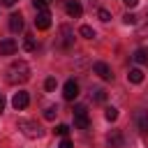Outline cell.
I'll use <instances>...</instances> for the list:
<instances>
[{
    "instance_id": "cell-1",
    "label": "cell",
    "mask_w": 148,
    "mask_h": 148,
    "mask_svg": "<svg viewBox=\"0 0 148 148\" xmlns=\"http://www.w3.org/2000/svg\"><path fill=\"white\" fill-rule=\"evenodd\" d=\"M28 79H30V67L25 60H14L7 67V83L18 86V83H25Z\"/></svg>"
},
{
    "instance_id": "cell-2",
    "label": "cell",
    "mask_w": 148,
    "mask_h": 148,
    "mask_svg": "<svg viewBox=\"0 0 148 148\" xmlns=\"http://www.w3.org/2000/svg\"><path fill=\"white\" fill-rule=\"evenodd\" d=\"M18 130H21L23 136H28V139H39V136L44 134L42 125H39L37 120H28V118H21V120H18Z\"/></svg>"
},
{
    "instance_id": "cell-3",
    "label": "cell",
    "mask_w": 148,
    "mask_h": 148,
    "mask_svg": "<svg viewBox=\"0 0 148 148\" xmlns=\"http://www.w3.org/2000/svg\"><path fill=\"white\" fill-rule=\"evenodd\" d=\"M74 127H79V130H88V127H90L88 109H86L83 104H76V106H74Z\"/></svg>"
},
{
    "instance_id": "cell-4",
    "label": "cell",
    "mask_w": 148,
    "mask_h": 148,
    "mask_svg": "<svg viewBox=\"0 0 148 148\" xmlns=\"http://www.w3.org/2000/svg\"><path fill=\"white\" fill-rule=\"evenodd\" d=\"M35 28L37 30H49L51 28V14L49 9H39L37 16H35Z\"/></svg>"
},
{
    "instance_id": "cell-5",
    "label": "cell",
    "mask_w": 148,
    "mask_h": 148,
    "mask_svg": "<svg viewBox=\"0 0 148 148\" xmlns=\"http://www.w3.org/2000/svg\"><path fill=\"white\" fill-rule=\"evenodd\" d=\"M72 44H74V30L69 25H60V46L69 49Z\"/></svg>"
},
{
    "instance_id": "cell-6",
    "label": "cell",
    "mask_w": 148,
    "mask_h": 148,
    "mask_svg": "<svg viewBox=\"0 0 148 148\" xmlns=\"http://www.w3.org/2000/svg\"><path fill=\"white\" fill-rule=\"evenodd\" d=\"M62 97H65L67 102H72V99L79 97V83H76L74 79H69V81L65 83V88H62Z\"/></svg>"
},
{
    "instance_id": "cell-7",
    "label": "cell",
    "mask_w": 148,
    "mask_h": 148,
    "mask_svg": "<svg viewBox=\"0 0 148 148\" xmlns=\"http://www.w3.org/2000/svg\"><path fill=\"white\" fill-rule=\"evenodd\" d=\"M92 72H95L99 79H104V81H111V79H113V74H111V67H109L106 62H102V60L92 65Z\"/></svg>"
},
{
    "instance_id": "cell-8",
    "label": "cell",
    "mask_w": 148,
    "mask_h": 148,
    "mask_svg": "<svg viewBox=\"0 0 148 148\" xmlns=\"http://www.w3.org/2000/svg\"><path fill=\"white\" fill-rule=\"evenodd\" d=\"M30 104V97H28V92L25 90H18L14 97H12V106L16 109V111H21V109H25Z\"/></svg>"
},
{
    "instance_id": "cell-9",
    "label": "cell",
    "mask_w": 148,
    "mask_h": 148,
    "mask_svg": "<svg viewBox=\"0 0 148 148\" xmlns=\"http://www.w3.org/2000/svg\"><path fill=\"white\" fill-rule=\"evenodd\" d=\"M16 49H18V44H16V39H12V37H7V39L0 42V56H14Z\"/></svg>"
},
{
    "instance_id": "cell-10",
    "label": "cell",
    "mask_w": 148,
    "mask_h": 148,
    "mask_svg": "<svg viewBox=\"0 0 148 148\" xmlns=\"http://www.w3.org/2000/svg\"><path fill=\"white\" fill-rule=\"evenodd\" d=\"M134 123H136V127H139L143 134H148V111H146V109H139V111L134 113Z\"/></svg>"
},
{
    "instance_id": "cell-11",
    "label": "cell",
    "mask_w": 148,
    "mask_h": 148,
    "mask_svg": "<svg viewBox=\"0 0 148 148\" xmlns=\"http://www.w3.org/2000/svg\"><path fill=\"white\" fill-rule=\"evenodd\" d=\"M106 143H109V148H123V146H125V139H123V134H120L118 130H113V132L106 136Z\"/></svg>"
},
{
    "instance_id": "cell-12",
    "label": "cell",
    "mask_w": 148,
    "mask_h": 148,
    "mask_svg": "<svg viewBox=\"0 0 148 148\" xmlns=\"http://www.w3.org/2000/svg\"><path fill=\"white\" fill-rule=\"evenodd\" d=\"M9 30L12 32H21L23 30V16L21 14H12L9 16Z\"/></svg>"
},
{
    "instance_id": "cell-13",
    "label": "cell",
    "mask_w": 148,
    "mask_h": 148,
    "mask_svg": "<svg viewBox=\"0 0 148 148\" xmlns=\"http://www.w3.org/2000/svg\"><path fill=\"white\" fill-rule=\"evenodd\" d=\"M67 14H69L72 18H79V16L83 14V7H81L76 0H69V2H67Z\"/></svg>"
},
{
    "instance_id": "cell-14",
    "label": "cell",
    "mask_w": 148,
    "mask_h": 148,
    "mask_svg": "<svg viewBox=\"0 0 148 148\" xmlns=\"http://www.w3.org/2000/svg\"><path fill=\"white\" fill-rule=\"evenodd\" d=\"M127 81H130V83H141V81H143V72H141L139 67L130 69V74H127Z\"/></svg>"
},
{
    "instance_id": "cell-15",
    "label": "cell",
    "mask_w": 148,
    "mask_h": 148,
    "mask_svg": "<svg viewBox=\"0 0 148 148\" xmlns=\"http://www.w3.org/2000/svg\"><path fill=\"white\" fill-rule=\"evenodd\" d=\"M132 60H134V62H139V65L148 62V51H143V49H136V51L132 53Z\"/></svg>"
},
{
    "instance_id": "cell-16",
    "label": "cell",
    "mask_w": 148,
    "mask_h": 148,
    "mask_svg": "<svg viewBox=\"0 0 148 148\" xmlns=\"http://www.w3.org/2000/svg\"><path fill=\"white\" fill-rule=\"evenodd\" d=\"M79 35L86 37V39H92V37H95V30H92L90 25H81V28H79Z\"/></svg>"
},
{
    "instance_id": "cell-17",
    "label": "cell",
    "mask_w": 148,
    "mask_h": 148,
    "mask_svg": "<svg viewBox=\"0 0 148 148\" xmlns=\"http://www.w3.org/2000/svg\"><path fill=\"white\" fill-rule=\"evenodd\" d=\"M23 49H25V51H35V49H37V44H35V37H32V35H25V39H23Z\"/></svg>"
},
{
    "instance_id": "cell-18",
    "label": "cell",
    "mask_w": 148,
    "mask_h": 148,
    "mask_svg": "<svg viewBox=\"0 0 148 148\" xmlns=\"http://www.w3.org/2000/svg\"><path fill=\"white\" fill-rule=\"evenodd\" d=\"M104 118H106L109 123H113V120L118 118V109H116V106H106V111H104Z\"/></svg>"
},
{
    "instance_id": "cell-19",
    "label": "cell",
    "mask_w": 148,
    "mask_h": 148,
    "mask_svg": "<svg viewBox=\"0 0 148 148\" xmlns=\"http://www.w3.org/2000/svg\"><path fill=\"white\" fill-rule=\"evenodd\" d=\"M92 99L102 104V102L106 99V90H102V88H95V90H92Z\"/></svg>"
},
{
    "instance_id": "cell-20",
    "label": "cell",
    "mask_w": 148,
    "mask_h": 148,
    "mask_svg": "<svg viewBox=\"0 0 148 148\" xmlns=\"http://www.w3.org/2000/svg\"><path fill=\"white\" fill-rule=\"evenodd\" d=\"M56 113H58V106H53V104H51V106H46L44 118H46V120H53V118H56Z\"/></svg>"
},
{
    "instance_id": "cell-21",
    "label": "cell",
    "mask_w": 148,
    "mask_h": 148,
    "mask_svg": "<svg viewBox=\"0 0 148 148\" xmlns=\"http://www.w3.org/2000/svg\"><path fill=\"white\" fill-rule=\"evenodd\" d=\"M56 86H58V81H56V76H49V79L44 81V88H46V90H56Z\"/></svg>"
},
{
    "instance_id": "cell-22",
    "label": "cell",
    "mask_w": 148,
    "mask_h": 148,
    "mask_svg": "<svg viewBox=\"0 0 148 148\" xmlns=\"http://www.w3.org/2000/svg\"><path fill=\"white\" fill-rule=\"evenodd\" d=\"M97 16H99V21H104V23L111 21V14H109L106 9H97Z\"/></svg>"
},
{
    "instance_id": "cell-23",
    "label": "cell",
    "mask_w": 148,
    "mask_h": 148,
    "mask_svg": "<svg viewBox=\"0 0 148 148\" xmlns=\"http://www.w3.org/2000/svg\"><path fill=\"white\" fill-rule=\"evenodd\" d=\"M56 134H58V136H67V134H69V127H67V125H58V127H56Z\"/></svg>"
},
{
    "instance_id": "cell-24",
    "label": "cell",
    "mask_w": 148,
    "mask_h": 148,
    "mask_svg": "<svg viewBox=\"0 0 148 148\" xmlns=\"http://www.w3.org/2000/svg\"><path fill=\"white\" fill-rule=\"evenodd\" d=\"M123 21H125V23H127V25H134V23H136V16H134V14H130V12H127V14H125V16H123Z\"/></svg>"
},
{
    "instance_id": "cell-25",
    "label": "cell",
    "mask_w": 148,
    "mask_h": 148,
    "mask_svg": "<svg viewBox=\"0 0 148 148\" xmlns=\"http://www.w3.org/2000/svg\"><path fill=\"white\" fill-rule=\"evenodd\" d=\"M46 5H49L46 0H32V7H35L37 12H39V9H46Z\"/></svg>"
},
{
    "instance_id": "cell-26",
    "label": "cell",
    "mask_w": 148,
    "mask_h": 148,
    "mask_svg": "<svg viewBox=\"0 0 148 148\" xmlns=\"http://www.w3.org/2000/svg\"><path fill=\"white\" fill-rule=\"evenodd\" d=\"M58 148H72V141L67 139V136H62V141H60V146Z\"/></svg>"
},
{
    "instance_id": "cell-27",
    "label": "cell",
    "mask_w": 148,
    "mask_h": 148,
    "mask_svg": "<svg viewBox=\"0 0 148 148\" xmlns=\"http://www.w3.org/2000/svg\"><path fill=\"white\" fill-rule=\"evenodd\" d=\"M123 2H125L127 7H136V5H139V0H123Z\"/></svg>"
},
{
    "instance_id": "cell-28",
    "label": "cell",
    "mask_w": 148,
    "mask_h": 148,
    "mask_svg": "<svg viewBox=\"0 0 148 148\" xmlns=\"http://www.w3.org/2000/svg\"><path fill=\"white\" fill-rule=\"evenodd\" d=\"M0 2H2L5 7H14V5H16V0H0Z\"/></svg>"
},
{
    "instance_id": "cell-29",
    "label": "cell",
    "mask_w": 148,
    "mask_h": 148,
    "mask_svg": "<svg viewBox=\"0 0 148 148\" xmlns=\"http://www.w3.org/2000/svg\"><path fill=\"white\" fill-rule=\"evenodd\" d=\"M2 109H5V99L0 97V113H2Z\"/></svg>"
},
{
    "instance_id": "cell-30",
    "label": "cell",
    "mask_w": 148,
    "mask_h": 148,
    "mask_svg": "<svg viewBox=\"0 0 148 148\" xmlns=\"http://www.w3.org/2000/svg\"><path fill=\"white\" fill-rule=\"evenodd\" d=\"M46 2H51V0H46Z\"/></svg>"
}]
</instances>
